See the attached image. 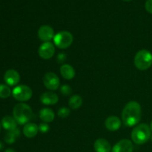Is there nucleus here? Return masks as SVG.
<instances>
[{
  "instance_id": "1",
  "label": "nucleus",
  "mask_w": 152,
  "mask_h": 152,
  "mask_svg": "<svg viewBox=\"0 0 152 152\" xmlns=\"http://www.w3.org/2000/svg\"><path fill=\"white\" fill-rule=\"evenodd\" d=\"M142 117L141 106L136 101L128 102L122 112V120L128 127L135 126L140 123Z\"/></svg>"
},
{
  "instance_id": "2",
  "label": "nucleus",
  "mask_w": 152,
  "mask_h": 152,
  "mask_svg": "<svg viewBox=\"0 0 152 152\" xmlns=\"http://www.w3.org/2000/svg\"><path fill=\"white\" fill-rule=\"evenodd\" d=\"M13 115L19 125H25L31 120L33 111L31 107L25 103L16 104L13 110Z\"/></svg>"
},
{
  "instance_id": "3",
  "label": "nucleus",
  "mask_w": 152,
  "mask_h": 152,
  "mask_svg": "<svg viewBox=\"0 0 152 152\" xmlns=\"http://www.w3.org/2000/svg\"><path fill=\"white\" fill-rule=\"evenodd\" d=\"M151 129L145 123L137 125L132 132V140L137 145H142L151 137Z\"/></svg>"
},
{
  "instance_id": "4",
  "label": "nucleus",
  "mask_w": 152,
  "mask_h": 152,
  "mask_svg": "<svg viewBox=\"0 0 152 152\" xmlns=\"http://www.w3.org/2000/svg\"><path fill=\"white\" fill-rule=\"evenodd\" d=\"M135 67L140 71H145L152 65V54L147 50H140L136 53L134 59Z\"/></svg>"
},
{
  "instance_id": "5",
  "label": "nucleus",
  "mask_w": 152,
  "mask_h": 152,
  "mask_svg": "<svg viewBox=\"0 0 152 152\" xmlns=\"http://www.w3.org/2000/svg\"><path fill=\"white\" fill-rule=\"evenodd\" d=\"M53 39L56 47L60 49H65L71 45L74 41V37L71 33L63 31L55 34Z\"/></svg>"
},
{
  "instance_id": "6",
  "label": "nucleus",
  "mask_w": 152,
  "mask_h": 152,
  "mask_svg": "<svg viewBox=\"0 0 152 152\" xmlns=\"http://www.w3.org/2000/svg\"><path fill=\"white\" fill-rule=\"evenodd\" d=\"M12 95L13 97L20 102L28 101L33 95V91L31 88L25 85L17 86L12 91Z\"/></svg>"
},
{
  "instance_id": "7",
  "label": "nucleus",
  "mask_w": 152,
  "mask_h": 152,
  "mask_svg": "<svg viewBox=\"0 0 152 152\" xmlns=\"http://www.w3.org/2000/svg\"><path fill=\"white\" fill-rule=\"evenodd\" d=\"M45 86L50 91H56L59 86V79L56 74L53 72L46 73L43 77Z\"/></svg>"
},
{
  "instance_id": "8",
  "label": "nucleus",
  "mask_w": 152,
  "mask_h": 152,
  "mask_svg": "<svg viewBox=\"0 0 152 152\" xmlns=\"http://www.w3.org/2000/svg\"><path fill=\"white\" fill-rule=\"evenodd\" d=\"M55 53L54 45L50 42H45L39 46L38 50L39 56L43 59H50Z\"/></svg>"
},
{
  "instance_id": "9",
  "label": "nucleus",
  "mask_w": 152,
  "mask_h": 152,
  "mask_svg": "<svg viewBox=\"0 0 152 152\" xmlns=\"http://www.w3.org/2000/svg\"><path fill=\"white\" fill-rule=\"evenodd\" d=\"M134 145L131 140L123 139L114 145L111 152H133Z\"/></svg>"
},
{
  "instance_id": "10",
  "label": "nucleus",
  "mask_w": 152,
  "mask_h": 152,
  "mask_svg": "<svg viewBox=\"0 0 152 152\" xmlns=\"http://www.w3.org/2000/svg\"><path fill=\"white\" fill-rule=\"evenodd\" d=\"M53 29L49 25H42L38 30V37L43 42H50L54 37Z\"/></svg>"
},
{
  "instance_id": "11",
  "label": "nucleus",
  "mask_w": 152,
  "mask_h": 152,
  "mask_svg": "<svg viewBox=\"0 0 152 152\" xmlns=\"http://www.w3.org/2000/svg\"><path fill=\"white\" fill-rule=\"evenodd\" d=\"M4 80L8 86H16L20 81V76L16 70L9 69L4 74Z\"/></svg>"
},
{
  "instance_id": "12",
  "label": "nucleus",
  "mask_w": 152,
  "mask_h": 152,
  "mask_svg": "<svg viewBox=\"0 0 152 152\" xmlns=\"http://www.w3.org/2000/svg\"><path fill=\"white\" fill-rule=\"evenodd\" d=\"M121 120L116 116H110L105 121V128L110 132H116L119 130L121 127Z\"/></svg>"
},
{
  "instance_id": "13",
  "label": "nucleus",
  "mask_w": 152,
  "mask_h": 152,
  "mask_svg": "<svg viewBox=\"0 0 152 152\" xmlns=\"http://www.w3.org/2000/svg\"><path fill=\"white\" fill-rule=\"evenodd\" d=\"M58 100H59V97L57 94L53 91L45 92L41 95V97H40V101L42 103L47 105H55L57 103Z\"/></svg>"
},
{
  "instance_id": "14",
  "label": "nucleus",
  "mask_w": 152,
  "mask_h": 152,
  "mask_svg": "<svg viewBox=\"0 0 152 152\" xmlns=\"http://www.w3.org/2000/svg\"><path fill=\"white\" fill-rule=\"evenodd\" d=\"M94 148L96 152H111V146L107 140L103 138L97 139L94 142Z\"/></svg>"
},
{
  "instance_id": "15",
  "label": "nucleus",
  "mask_w": 152,
  "mask_h": 152,
  "mask_svg": "<svg viewBox=\"0 0 152 152\" xmlns=\"http://www.w3.org/2000/svg\"><path fill=\"white\" fill-rule=\"evenodd\" d=\"M39 132V127L37 125L33 123H28L24 126L23 134L27 138H34Z\"/></svg>"
},
{
  "instance_id": "16",
  "label": "nucleus",
  "mask_w": 152,
  "mask_h": 152,
  "mask_svg": "<svg viewBox=\"0 0 152 152\" xmlns=\"http://www.w3.org/2000/svg\"><path fill=\"white\" fill-rule=\"evenodd\" d=\"M60 74L64 79L67 80H72L75 77V70L68 64H63L60 67Z\"/></svg>"
},
{
  "instance_id": "17",
  "label": "nucleus",
  "mask_w": 152,
  "mask_h": 152,
  "mask_svg": "<svg viewBox=\"0 0 152 152\" xmlns=\"http://www.w3.org/2000/svg\"><path fill=\"white\" fill-rule=\"evenodd\" d=\"M1 125H2V127L8 132L17 129V122L16 121L14 117H10V116H5L3 117L1 120Z\"/></svg>"
},
{
  "instance_id": "18",
  "label": "nucleus",
  "mask_w": 152,
  "mask_h": 152,
  "mask_svg": "<svg viewBox=\"0 0 152 152\" xmlns=\"http://www.w3.org/2000/svg\"><path fill=\"white\" fill-rule=\"evenodd\" d=\"M39 117L43 123H51L55 118V114L53 110L48 108H44L40 110Z\"/></svg>"
},
{
  "instance_id": "19",
  "label": "nucleus",
  "mask_w": 152,
  "mask_h": 152,
  "mask_svg": "<svg viewBox=\"0 0 152 152\" xmlns=\"http://www.w3.org/2000/svg\"><path fill=\"white\" fill-rule=\"evenodd\" d=\"M20 134L21 132L19 129H16L13 131H10V132H8L6 134L5 137H4V141L7 144L14 143L16 142V139L19 137Z\"/></svg>"
},
{
  "instance_id": "20",
  "label": "nucleus",
  "mask_w": 152,
  "mask_h": 152,
  "mask_svg": "<svg viewBox=\"0 0 152 152\" xmlns=\"http://www.w3.org/2000/svg\"><path fill=\"white\" fill-rule=\"evenodd\" d=\"M83 98L79 95H73L69 99V102H68V105H69L70 108L72 109H78L83 105Z\"/></svg>"
},
{
  "instance_id": "21",
  "label": "nucleus",
  "mask_w": 152,
  "mask_h": 152,
  "mask_svg": "<svg viewBox=\"0 0 152 152\" xmlns=\"http://www.w3.org/2000/svg\"><path fill=\"white\" fill-rule=\"evenodd\" d=\"M11 94V91L10 88L6 85L0 84V98L5 99L10 96Z\"/></svg>"
},
{
  "instance_id": "22",
  "label": "nucleus",
  "mask_w": 152,
  "mask_h": 152,
  "mask_svg": "<svg viewBox=\"0 0 152 152\" xmlns=\"http://www.w3.org/2000/svg\"><path fill=\"white\" fill-rule=\"evenodd\" d=\"M70 112L71 111H70L69 108H66V107H62V108H60L58 110L57 114L61 118H66V117L69 116Z\"/></svg>"
},
{
  "instance_id": "23",
  "label": "nucleus",
  "mask_w": 152,
  "mask_h": 152,
  "mask_svg": "<svg viewBox=\"0 0 152 152\" xmlns=\"http://www.w3.org/2000/svg\"><path fill=\"white\" fill-rule=\"evenodd\" d=\"M60 92L63 95L65 96H68V95L71 94L72 93V89L68 85H63L62 86H61L60 88Z\"/></svg>"
},
{
  "instance_id": "24",
  "label": "nucleus",
  "mask_w": 152,
  "mask_h": 152,
  "mask_svg": "<svg viewBox=\"0 0 152 152\" xmlns=\"http://www.w3.org/2000/svg\"><path fill=\"white\" fill-rule=\"evenodd\" d=\"M38 127L39 132H40L42 134L47 133V132H48L49 130H50V126H49V125L46 123H40L38 126Z\"/></svg>"
},
{
  "instance_id": "25",
  "label": "nucleus",
  "mask_w": 152,
  "mask_h": 152,
  "mask_svg": "<svg viewBox=\"0 0 152 152\" xmlns=\"http://www.w3.org/2000/svg\"><path fill=\"white\" fill-rule=\"evenodd\" d=\"M145 8L148 13L152 14V0H147L145 1Z\"/></svg>"
},
{
  "instance_id": "26",
  "label": "nucleus",
  "mask_w": 152,
  "mask_h": 152,
  "mask_svg": "<svg viewBox=\"0 0 152 152\" xmlns=\"http://www.w3.org/2000/svg\"><path fill=\"white\" fill-rule=\"evenodd\" d=\"M65 59H66V54H65L64 53H60L57 55V62H59V63L63 65Z\"/></svg>"
},
{
  "instance_id": "27",
  "label": "nucleus",
  "mask_w": 152,
  "mask_h": 152,
  "mask_svg": "<svg viewBox=\"0 0 152 152\" xmlns=\"http://www.w3.org/2000/svg\"><path fill=\"white\" fill-rule=\"evenodd\" d=\"M4 152H16L14 151L13 149H12V148H7V149H6Z\"/></svg>"
},
{
  "instance_id": "28",
  "label": "nucleus",
  "mask_w": 152,
  "mask_h": 152,
  "mask_svg": "<svg viewBox=\"0 0 152 152\" xmlns=\"http://www.w3.org/2000/svg\"><path fill=\"white\" fill-rule=\"evenodd\" d=\"M3 147H4V145H3V144L1 143V142H0V150H1L3 148Z\"/></svg>"
},
{
  "instance_id": "29",
  "label": "nucleus",
  "mask_w": 152,
  "mask_h": 152,
  "mask_svg": "<svg viewBox=\"0 0 152 152\" xmlns=\"http://www.w3.org/2000/svg\"><path fill=\"white\" fill-rule=\"evenodd\" d=\"M150 129H151V131L152 132V120L151 122V125H150Z\"/></svg>"
},
{
  "instance_id": "30",
  "label": "nucleus",
  "mask_w": 152,
  "mask_h": 152,
  "mask_svg": "<svg viewBox=\"0 0 152 152\" xmlns=\"http://www.w3.org/2000/svg\"><path fill=\"white\" fill-rule=\"evenodd\" d=\"M123 1H132V0H123Z\"/></svg>"
},
{
  "instance_id": "31",
  "label": "nucleus",
  "mask_w": 152,
  "mask_h": 152,
  "mask_svg": "<svg viewBox=\"0 0 152 152\" xmlns=\"http://www.w3.org/2000/svg\"><path fill=\"white\" fill-rule=\"evenodd\" d=\"M0 131H1V123H0Z\"/></svg>"
}]
</instances>
